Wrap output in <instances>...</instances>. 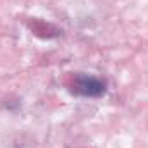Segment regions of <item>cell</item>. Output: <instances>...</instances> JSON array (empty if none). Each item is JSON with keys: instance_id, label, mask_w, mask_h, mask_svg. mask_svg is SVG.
<instances>
[{"instance_id": "1", "label": "cell", "mask_w": 148, "mask_h": 148, "mask_svg": "<svg viewBox=\"0 0 148 148\" xmlns=\"http://www.w3.org/2000/svg\"><path fill=\"white\" fill-rule=\"evenodd\" d=\"M74 93L84 98H98L105 93L107 84L105 81H102L97 76L91 74H77L74 79V86H73Z\"/></svg>"}]
</instances>
